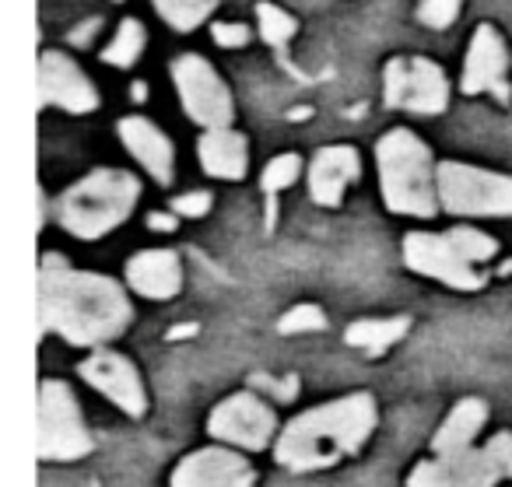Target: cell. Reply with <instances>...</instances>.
Segmentation results:
<instances>
[{
    "instance_id": "cell-1",
    "label": "cell",
    "mask_w": 512,
    "mask_h": 487,
    "mask_svg": "<svg viewBox=\"0 0 512 487\" xmlns=\"http://www.w3.org/2000/svg\"><path fill=\"white\" fill-rule=\"evenodd\" d=\"M130 298L113 277L64 267L60 256H46L39 270V319L43 330L74 347H99L130 326Z\"/></svg>"
},
{
    "instance_id": "cell-2",
    "label": "cell",
    "mask_w": 512,
    "mask_h": 487,
    "mask_svg": "<svg viewBox=\"0 0 512 487\" xmlns=\"http://www.w3.org/2000/svg\"><path fill=\"white\" fill-rule=\"evenodd\" d=\"M376 424L379 410L369 393H351L341 400L320 403L281 428L278 442H274V459L295 473L327 470V466L355 456L372 438Z\"/></svg>"
},
{
    "instance_id": "cell-3",
    "label": "cell",
    "mask_w": 512,
    "mask_h": 487,
    "mask_svg": "<svg viewBox=\"0 0 512 487\" xmlns=\"http://www.w3.org/2000/svg\"><path fill=\"white\" fill-rule=\"evenodd\" d=\"M379 186L393 214L432 218L439 211V169L432 165V151L411 130L397 127L379 141Z\"/></svg>"
},
{
    "instance_id": "cell-4",
    "label": "cell",
    "mask_w": 512,
    "mask_h": 487,
    "mask_svg": "<svg viewBox=\"0 0 512 487\" xmlns=\"http://www.w3.org/2000/svg\"><path fill=\"white\" fill-rule=\"evenodd\" d=\"M137 197H141V183L130 172L95 169L60 197L57 218L74 239H102L130 218Z\"/></svg>"
},
{
    "instance_id": "cell-5",
    "label": "cell",
    "mask_w": 512,
    "mask_h": 487,
    "mask_svg": "<svg viewBox=\"0 0 512 487\" xmlns=\"http://www.w3.org/2000/svg\"><path fill=\"white\" fill-rule=\"evenodd\" d=\"M512 466V431H498L481 449L446 452V456L421 459L407 473V487H495L509 477Z\"/></svg>"
},
{
    "instance_id": "cell-6",
    "label": "cell",
    "mask_w": 512,
    "mask_h": 487,
    "mask_svg": "<svg viewBox=\"0 0 512 487\" xmlns=\"http://www.w3.org/2000/svg\"><path fill=\"white\" fill-rule=\"evenodd\" d=\"M88 452H92V435L74 389L60 379H43L39 382V459L74 463Z\"/></svg>"
},
{
    "instance_id": "cell-7",
    "label": "cell",
    "mask_w": 512,
    "mask_h": 487,
    "mask_svg": "<svg viewBox=\"0 0 512 487\" xmlns=\"http://www.w3.org/2000/svg\"><path fill=\"white\" fill-rule=\"evenodd\" d=\"M439 204L463 218H512V176L463 162H442Z\"/></svg>"
},
{
    "instance_id": "cell-8",
    "label": "cell",
    "mask_w": 512,
    "mask_h": 487,
    "mask_svg": "<svg viewBox=\"0 0 512 487\" xmlns=\"http://www.w3.org/2000/svg\"><path fill=\"white\" fill-rule=\"evenodd\" d=\"M207 431L218 438L221 445H232L242 452H260L267 445L278 442V414L267 400L246 389V393H232L211 410L207 417Z\"/></svg>"
},
{
    "instance_id": "cell-9",
    "label": "cell",
    "mask_w": 512,
    "mask_h": 487,
    "mask_svg": "<svg viewBox=\"0 0 512 487\" xmlns=\"http://www.w3.org/2000/svg\"><path fill=\"white\" fill-rule=\"evenodd\" d=\"M172 81H176L183 109L193 123H200L207 130L232 123V95H228L225 81L218 78V71L204 57H193V53L179 57L172 64Z\"/></svg>"
},
{
    "instance_id": "cell-10",
    "label": "cell",
    "mask_w": 512,
    "mask_h": 487,
    "mask_svg": "<svg viewBox=\"0 0 512 487\" xmlns=\"http://www.w3.org/2000/svg\"><path fill=\"white\" fill-rule=\"evenodd\" d=\"M386 106L435 116L449 106V81L439 64L425 57L393 60L386 67Z\"/></svg>"
},
{
    "instance_id": "cell-11",
    "label": "cell",
    "mask_w": 512,
    "mask_h": 487,
    "mask_svg": "<svg viewBox=\"0 0 512 487\" xmlns=\"http://www.w3.org/2000/svg\"><path fill=\"white\" fill-rule=\"evenodd\" d=\"M404 260L414 274L435 277L456 291H477L484 288V274L456 249L449 232H411L404 239Z\"/></svg>"
},
{
    "instance_id": "cell-12",
    "label": "cell",
    "mask_w": 512,
    "mask_h": 487,
    "mask_svg": "<svg viewBox=\"0 0 512 487\" xmlns=\"http://www.w3.org/2000/svg\"><path fill=\"white\" fill-rule=\"evenodd\" d=\"M256 470L242 449L232 445H207L183 456L172 470L169 487H253Z\"/></svg>"
},
{
    "instance_id": "cell-13",
    "label": "cell",
    "mask_w": 512,
    "mask_h": 487,
    "mask_svg": "<svg viewBox=\"0 0 512 487\" xmlns=\"http://www.w3.org/2000/svg\"><path fill=\"white\" fill-rule=\"evenodd\" d=\"M81 379L92 389H99L109 403L123 410L130 417H141L148 410V389L141 382V372L134 368V361L123 358L116 351H95L81 361Z\"/></svg>"
},
{
    "instance_id": "cell-14",
    "label": "cell",
    "mask_w": 512,
    "mask_h": 487,
    "mask_svg": "<svg viewBox=\"0 0 512 487\" xmlns=\"http://www.w3.org/2000/svg\"><path fill=\"white\" fill-rule=\"evenodd\" d=\"M39 99L43 106H57L67 113H92L99 106V92L88 81V74L64 53L39 57Z\"/></svg>"
},
{
    "instance_id": "cell-15",
    "label": "cell",
    "mask_w": 512,
    "mask_h": 487,
    "mask_svg": "<svg viewBox=\"0 0 512 487\" xmlns=\"http://www.w3.org/2000/svg\"><path fill=\"white\" fill-rule=\"evenodd\" d=\"M505 71H509V53L505 43L491 25H481L470 39L467 64H463V92H491L495 99L509 102V85H505Z\"/></svg>"
},
{
    "instance_id": "cell-16",
    "label": "cell",
    "mask_w": 512,
    "mask_h": 487,
    "mask_svg": "<svg viewBox=\"0 0 512 487\" xmlns=\"http://www.w3.org/2000/svg\"><path fill=\"white\" fill-rule=\"evenodd\" d=\"M358 172H362V162H358V151L348 144L316 151L313 165H309V197L320 207H337L344 200V190L358 179Z\"/></svg>"
},
{
    "instance_id": "cell-17",
    "label": "cell",
    "mask_w": 512,
    "mask_h": 487,
    "mask_svg": "<svg viewBox=\"0 0 512 487\" xmlns=\"http://www.w3.org/2000/svg\"><path fill=\"white\" fill-rule=\"evenodd\" d=\"M127 284L141 298L165 302L183 288V263L169 249H144L127 263Z\"/></svg>"
},
{
    "instance_id": "cell-18",
    "label": "cell",
    "mask_w": 512,
    "mask_h": 487,
    "mask_svg": "<svg viewBox=\"0 0 512 487\" xmlns=\"http://www.w3.org/2000/svg\"><path fill=\"white\" fill-rule=\"evenodd\" d=\"M120 141L127 144L130 155L141 162V169L151 172L155 183H162V186L172 183V162H176V155H172V141L155 123L144 120V116H127V120L120 123Z\"/></svg>"
},
{
    "instance_id": "cell-19",
    "label": "cell",
    "mask_w": 512,
    "mask_h": 487,
    "mask_svg": "<svg viewBox=\"0 0 512 487\" xmlns=\"http://www.w3.org/2000/svg\"><path fill=\"white\" fill-rule=\"evenodd\" d=\"M484 424H488V403L477 400V396H467V400H460L453 410H449V417L432 435V452L435 456H446V452L474 449Z\"/></svg>"
},
{
    "instance_id": "cell-20",
    "label": "cell",
    "mask_w": 512,
    "mask_h": 487,
    "mask_svg": "<svg viewBox=\"0 0 512 487\" xmlns=\"http://www.w3.org/2000/svg\"><path fill=\"white\" fill-rule=\"evenodd\" d=\"M197 151H200V165H204L207 176H214V179L246 176L249 148H246V137L235 134V130H228V127L207 130V134L200 137Z\"/></svg>"
},
{
    "instance_id": "cell-21",
    "label": "cell",
    "mask_w": 512,
    "mask_h": 487,
    "mask_svg": "<svg viewBox=\"0 0 512 487\" xmlns=\"http://www.w3.org/2000/svg\"><path fill=\"white\" fill-rule=\"evenodd\" d=\"M407 330H411V319H407V316L358 319V323L348 326L344 340H348L351 347H358V351H365V354H383L386 347H393L397 340H404Z\"/></svg>"
},
{
    "instance_id": "cell-22",
    "label": "cell",
    "mask_w": 512,
    "mask_h": 487,
    "mask_svg": "<svg viewBox=\"0 0 512 487\" xmlns=\"http://www.w3.org/2000/svg\"><path fill=\"white\" fill-rule=\"evenodd\" d=\"M218 4H221V0H155L158 15H162L165 22H169L172 29H179V32L197 29V25L204 22V18L211 15Z\"/></svg>"
},
{
    "instance_id": "cell-23",
    "label": "cell",
    "mask_w": 512,
    "mask_h": 487,
    "mask_svg": "<svg viewBox=\"0 0 512 487\" xmlns=\"http://www.w3.org/2000/svg\"><path fill=\"white\" fill-rule=\"evenodd\" d=\"M144 50V29L141 22H134V18H127V22L116 29L113 43L106 46V53H102V60L113 67H130L137 57H141Z\"/></svg>"
},
{
    "instance_id": "cell-24",
    "label": "cell",
    "mask_w": 512,
    "mask_h": 487,
    "mask_svg": "<svg viewBox=\"0 0 512 487\" xmlns=\"http://www.w3.org/2000/svg\"><path fill=\"white\" fill-rule=\"evenodd\" d=\"M256 18H260V36L267 39V43L271 46H288L292 43V36H295V29H299V25H295V18L288 15V11H281L278 4H260V8H256Z\"/></svg>"
},
{
    "instance_id": "cell-25",
    "label": "cell",
    "mask_w": 512,
    "mask_h": 487,
    "mask_svg": "<svg viewBox=\"0 0 512 487\" xmlns=\"http://www.w3.org/2000/svg\"><path fill=\"white\" fill-rule=\"evenodd\" d=\"M449 239L456 242V249H460L463 256H467L470 263H488L491 256L498 253V242L491 239V235H484V232H477V228H453V232H449Z\"/></svg>"
},
{
    "instance_id": "cell-26",
    "label": "cell",
    "mask_w": 512,
    "mask_h": 487,
    "mask_svg": "<svg viewBox=\"0 0 512 487\" xmlns=\"http://www.w3.org/2000/svg\"><path fill=\"white\" fill-rule=\"evenodd\" d=\"M299 176H302V158L299 155H278V158H271V165L264 169V179H260V183H264L267 197H274V193L288 190Z\"/></svg>"
},
{
    "instance_id": "cell-27",
    "label": "cell",
    "mask_w": 512,
    "mask_h": 487,
    "mask_svg": "<svg viewBox=\"0 0 512 487\" xmlns=\"http://www.w3.org/2000/svg\"><path fill=\"white\" fill-rule=\"evenodd\" d=\"M278 330L281 333H316V330H327V312L320 305H295L288 309L285 316L278 319Z\"/></svg>"
},
{
    "instance_id": "cell-28",
    "label": "cell",
    "mask_w": 512,
    "mask_h": 487,
    "mask_svg": "<svg viewBox=\"0 0 512 487\" xmlns=\"http://www.w3.org/2000/svg\"><path fill=\"white\" fill-rule=\"evenodd\" d=\"M460 15V0H421L418 18L428 29H446L449 22H456Z\"/></svg>"
},
{
    "instance_id": "cell-29",
    "label": "cell",
    "mask_w": 512,
    "mask_h": 487,
    "mask_svg": "<svg viewBox=\"0 0 512 487\" xmlns=\"http://www.w3.org/2000/svg\"><path fill=\"white\" fill-rule=\"evenodd\" d=\"M172 211L179 218H204L211 211V193L207 190H197V193H183V197L172 200Z\"/></svg>"
},
{
    "instance_id": "cell-30",
    "label": "cell",
    "mask_w": 512,
    "mask_h": 487,
    "mask_svg": "<svg viewBox=\"0 0 512 487\" xmlns=\"http://www.w3.org/2000/svg\"><path fill=\"white\" fill-rule=\"evenodd\" d=\"M249 36L253 32L246 29V25H214V43L218 46H225V50H239V46H246L249 43Z\"/></svg>"
},
{
    "instance_id": "cell-31",
    "label": "cell",
    "mask_w": 512,
    "mask_h": 487,
    "mask_svg": "<svg viewBox=\"0 0 512 487\" xmlns=\"http://www.w3.org/2000/svg\"><path fill=\"white\" fill-rule=\"evenodd\" d=\"M253 386H264V389H271L278 400H292L295 393H299V379L295 375H288L285 382H278V379H267V375H256L253 379Z\"/></svg>"
},
{
    "instance_id": "cell-32",
    "label": "cell",
    "mask_w": 512,
    "mask_h": 487,
    "mask_svg": "<svg viewBox=\"0 0 512 487\" xmlns=\"http://www.w3.org/2000/svg\"><path fill=\"white\" fill-rule=\"evenodd\" d=\"M148 225L155 228V232H172V228H176V214L155 211V214H148Z\"/></svg>"
},
{
    "instance_id": "cell-33",
    "label": "cell",
    "mask_w": 512,
    "mask_h": 487,
    "mask_svg": "<svg viewBox=\"0 0 512 487\" xmlns=\"http://www.w3.org/2000/svg\"><path fill=\"white\" fill-rule=\"evenodd\" d=\"M95 29H99V22H88V25H81V29L71 36V43H78V46H81V43H88V39L95 36Z\"/></svg>"
},
{
    "instance_id": "cell-34",
    "label": "cell",
    "mask_w": 512,
    "mask_h": 487,
    "mask_svg": "<svg viewBox=\"0 0 512 487\" xmlns=\"http://www.w3.org/2000/svg\"><path fill=\"white\" fill-rule=\"evenodd\" d=\"M190 333H197V323H186V326H172V330H169V340H183V337H190Z\"/></svg>"
},
{
    "instance_id": "cell-35",
    "label": "cell",
    "mask_w": 512,
    "mask_h": 487,
    "mask_svg": "<svg viewBox=\"0 0 512 487\" xmlns=\"http://www.w3.org/2000/svg\"><path fill=\"white\" fill-rule=\"evenodd\" d=\"M134 99H137V102L148 99V88H144V85H134Z\"/></svg>"
},
{
    "instance_id": "cell-36",
    "label": "cell",
    "mask_w": 512,
    "mask_h": 487,
    "mask_svg": "<svg viewBox=\"0 0 512 487\" xmlns=\"http://www.w3.org/2000/svg\"><path fill=\"white\" fill-rule=\"evenodd\" d=\"M502 274H512V263H505V267H502Z\"/></svg>"
},
{
    "instance_id": "cell-37",
    "label": "cell",
    "mask_w": 512,
    "mask_h": 487,
    "mask_svg": "<svg viewBox=\"0 0 512 487\" xmlns=\"http://www.w3.org/2000/svg\"><path fill=\"white\" fill-rule=\"evenodd\" d=\"M509 477H512V466H509Z\"/></svg>"
}]
</instances>
